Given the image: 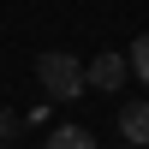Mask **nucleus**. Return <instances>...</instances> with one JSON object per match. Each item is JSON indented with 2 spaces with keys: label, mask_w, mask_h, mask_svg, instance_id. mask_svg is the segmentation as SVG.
<instances>
[{
  "label": "nucleus",
  "mask_w": 149,
  "mask_h": 149,
  "mask_svg": "<svg viewBox=\"0 0 149 149\" xmlns=\"http://www.w3.org/2000/svg\"><path fill=\"white\" fill-rule=\"evenodd\" d=\"M36 78H42V95H54V102H78V95H84V60L54 48V54L36 60Z\"/></svg>",
  "instance_id": "nucleus-1"
},
{
  "label": "nucleus",
  "mask_w": 149,
  "mask_h": 149,
  "mask_svg": "<svg viewBox=\"0 0 149 149\" xmlns=\"http://www.w3.org/2000/svg\"><path fill=\"white\" fill-rule=\"evenodd\" d=\"M12 137H18V119H12V113H0V143H12Z\"/></svg>",
  "instance_id": "nucleus-6"
},
{
  "label": "nucleus",
  "mask_w": 149,
  "mask_h": 149,
  "mask_svg": "<svg viewBox=\"0 0 149 149\" xmlns=\"http://www.w3.org/2000/svg\"><path fill=\"white\" fill-rule=\"evenodd\" d=\"M125 66H131V72H137V78L149 84V30L137 36V42H131V54H125Z\"/></svg>",
  "instance_id": "nucleus-5"
},
{
  "label": "nucleus",
  "mask_w": 149,
  "mask_h": 149,
  "mask_svg": "<svg viewBox=\"0 0 149 149\" xmlns=\"http://www.w3.org/2000/svg\"><path fill=\"white\" fill-rule=\"evenodd\" d=\"M119 137L125 143H149V102H125L119 107Z\"/></svg>",
  "instance_id": "nucleus-3"
},
{
  "label": "nucleus",
  "mask_w": 149,
  "mask_h": 149,
  "mask_svg": "<svg viewBox=\"0 0 149 149\" xmlns=\"http://www.w3.org/2000/svg\"><path fill=\"white\" fill-rule=\"evenodd\" d=\"M95 137H90V131H84V125H54V131H48V149H90Z\"/></svg>",
  "instance_id": "nucleus-4"
},
{
  "label": "nucleus",
  "mask_w": 149,
  "mask_h": 149,
  "mask_svg": "<svg viewBox=\"0 0 149 149\" xmlns=\"http://www.w3.org/2000/svg\"><path fill=\"white\" fill-rule=\"evenodd\" d=\"M125 54H95L90 66H84V90H102V95H113L119 84H125Z\"/></svg>",
  "instance_id": "nucleus-2"
}]
</instances>
